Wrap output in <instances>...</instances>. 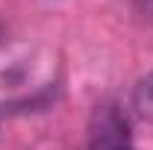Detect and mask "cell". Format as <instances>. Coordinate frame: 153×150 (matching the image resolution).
Masks as SVG:
<instances>
[{
    "mask_svg": "<svg viewBox=\"0 0 153 150\" xmlns=\"http://www.w3.org/2000/svg\"><path fill=\"white\" fill-rule=\"evenodd\" d=\"M88 150H135L130 124L118 106H100L88 127Z\"/></svg>",
    "mask_w": 153,
    "mask_h": 150,
    "instance_id": "cell-1",
    "label": "cell"
},
{
    "mask_svg": "<svg viewBox=\"0 0 153 150\" xmlns=\"http://www.w3.org/2000/svg\"><path fill=\"white\" fill-rule=\"evenodd\" d=\"M135 106H138L144 115L153 118V74H147L141 82H138V88H135Z\"/></svg>",
    "mask_w": 153,
    "mask_h": 150,
    "instance_id": "cell-2",
    "label": "cell"
}]
</instances>
